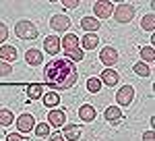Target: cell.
Returning <instances> with one entry per match:
<instances>
[{"mask_svg":"<svg viewBox=\"0 0 155 141\" xmlns=\"http://www.w3.org/2000/svg\"><path fill=\"white\" fill-rule=\"evenodd\" d=\"M81 29H85L87 33H95L97 29H99V21H97L95 17H83L81 19Z\"/></svg>","mask_w":155,"mask_h":141,"instance_id":"e0dca14e","label":"cell"},{"mask_svg":"<svg viewBox=\"0 0 155 141\" xmlns=\"http://www.w3.org/2000/svg\"><path fill=\"white\" fill-rule=\"evenodd\" d=\"M33 133L37 137H50V125L48 122H39V125L33 127Z\"/></svg>","mask_w":155,"mask_h":141,"instance_id":"484cf974","label":"cell"},{"mask_svg":"<svg viewBox=\"0 0 155 141\" xmlns=\"http://www.w3.org/2000/svg\"><path fill=\"white\" fill-rule=\"evenodd\" d=\"M6 141H25V137L21 135V133H8Z\"/></svg>","mask_w":155,"mask_h":141,"instance_id":"4dcf8cb0","label":"cell"},{"mask_svg":"<svg viewBox=\"0 0 155 141\" xmlns=\"http://www.w3.org/2000/svg\"><path fill=\"white\" fill-rule=\"evenodd\" d=\"M132 70H134L139 77H149V75H151V69H149V64H145V62H137V64L132 67Z\"/></svg>","mask_w":155,"mask_h":141,"instance_id":"d4e9b609","label":"cell"},{"mask_svg":"<svg viewBox=\"0 0 155 141\" xmlns=\"http://www.w3.org/2000/svg\"><path fill=\"white\" fill-rule=\"evenodd\" d=\"M0 60L4 62H15L17 60V48L15 46H0Z\"/></svg>","mask_w":155,"mask_h":141,"instance_id":"2e32d148","label":"cell"},{"mask_svg":"<svg viewBox=\"0 0 155 141\" xmlns=\"http://www.w3.org/2000/svg\"><path fill=\"white\" fill-rule=\"evenodd\" d=\"M44 50L48 52V54H58L60 52V37L58 35H48L46 40H44Z\"/></svg>","mask_w":155,"mask_h":141,"instance_id":"30bf717a","label":"cell"},{"mask_svg":"<svg viewBox=\"0 0 155 141\" xmlns=\"http://www.w3.org/2000/svg\"><path fill=\"white\" fill-rule=\"evenodd\" d=\"M79 116H81V120H85V122H91V120H95L97 112L91 104H85V106H81V110H79Z\"/></svg>","mask_w":155,"mask_h":141,"instance_id":"d6986e66","label":"cell"},{"mask_svg":"<svg viewBox=\"0 0 155 141\" xmlns=\"http://www.w3.org/2000/svg\"><path fill=\"white\" fill-rule=\"evenodd\" d=\"M33 127H35V118H33V114H27V112H25V114H21V116L17 118V129H19L21 135L33 131Z\"/></svg>","mask_w":155,"mask_h":141,"instance_id":"ba28073f","label":"cell"},{"mask_svg":"<svg viewBox=\"0 0 155 141\" xmlns=\"http://www.w3.org/2000/svg\"><path fill=\"white\" fill-rule=\"evenodd\" d=\"M104 116H106L107 122H120L122 120V110H120L118 106H110V108H106V112H104Z\"/></svg>","mask_w":155,"mask_h":141,"instance_id":"ac0fdd59","label":"cell"},{"mask_svg":"<svg viewBox=\"0 0 155 141\" xmlns=\"http://www.w3.org/2000/svg\"><path fill=\"white\" fill-rule=\"evenodd\" d=\"M41 98H44V104L48 106V108H54V106L60 104V95L56 94V91H46Z\"/></svg>","mask_w":155,"mask_h":141,"instance_id":"44dd1931","label":"cell"},{"mask_svg":"<svg viewBox=\"0 0 155 141\" xmlns=\"http://www.w3.org/2000/svg\"><path fill=\"white\" fill-rule=\"evenodd\" d=\"M6 37H8V29H6V25H4V23H0V44L6 42Z\"/></svg>","mask_w":155,"mask_h":141,"instance_id":"f546056e","label":"cell"},{"mask_svg":"<svg viewBox=\"0 0 155 141\" xmlns=\"http://www.w3.org/2000/svg\"><path fill=\"white\" fill-rule=\"evenodd\" d=\"M62 6H66V9H77V6H81V0H62Z\"/></svg>","mask_w":155,"mask_h":141,"instance_id":"f1b7e54d","label":"cell"},{"mask_svg":"<svg viewBox=\"0 0 155 141\" xmlns=\"http://www.w3.org/2000/svg\"><path fill=\"white\" fill-rule=\"evenodd\" d=\"M79 79L77 73V64L68 58H54L50 60L44 69V83L50 85L54 91L56 89H71L74 87V83Z\"/></svg>","mask_w":155,"mask_h":141,"instance_id":"6da1fadb","label":"cell"},{"mask_svg":"<svg viewBox=\"0 0 155 141\" xmlns=\"http://www.w3.org/2000/svg\"><path fill=\"white\" fill-rule=\"evenodd\" d=\"M60 135H62L64 139H68V141H77L79 137H81V129H79L77 125H64Z\"/></svg>","mask_w":155,"mask_h":141,"instance_id":"4fadbf2b","label":"cell"},{"mask_svg":"<svg viewBox=\"0 0 155 141\" xmlns=\"http://www.w3.org/2000/svg\"><path fill=\"white\" fill-rule=\"evenodd\" d=\"M11 73H12V64L4 62V60H0V77H8Z\"/></svg>","mask_w":155,"mask_h":141,"instance_id":"83f0119b","label":"cell"},{"mask_svg":"<svg viewBox=\"0 0 155 141\" xmlns=\"http://www.w3.org/2000/svg\"><path fill=\"white\" fill-rule=\"evenodd\" d=\"M93 12H95V19H110V15L114 12V4L107 2V0H97L93 4Z\"/></svg>","mask_w":155,"mask_h":141,"instance_id":"277c9868","label":"cell"},{"mask_svg":"<svg viewBox=\"0 0 155 141\" xmlns=\"http://www.w3.org/2000/svg\"><path fill=\"white\" fill-rule=\"evenodd\" d=\"M118 79H120V75H118L114 69H106L104 73H101V77H99V81L106 83V85H110V87L118 85Z\"/></svg>","mask_w":155,"mask_h":141,"instance_id":"5bb4252c","label":"cell"},{"mask_svg":"<svg viewBox=\"0 0 155 141\" xmlns=\"http://www.w3.org/2000/svg\"><path fill=\"white\" fill-rule=\"evenodd\" d=\"M12 122H15V114H12L8 108H2L0 110V125L2 127H11Z\"/></svg>","mask_w":155,"mask_h":141,"instance_id":"603a6c76","label":"cell"},{"mask_svg":"<svg viewBox=\"0 0 155 141\" xmlns=\"http://www.w3.org/2000/svg\"><path fill=\"white\" fill-rule=\"evenodd\" d=\"M112 17H114L118 23H128V21H132V17H134V6H132V4H126V2L116 4Z\"/></svg>","mask_w":155,"mask_h":141,"instance_id":"3957f363","label":"cell"},{"mask_svg":"<svg viewBox=\"0 0 155 141\" xmlns=\"http://www.w3.org/2000/svg\"><path fill=\"white\" fill-rule=\"evenodd\" d=\"M143 141H155L153 129H149V131H145V133H143Z\"/></svg>","mask_w":155,"mask_h":141,"instance_id":"1f68e13d","label":"cell"},{"mask_svg":"<svg viewBox=\"0 0 155 141\" xmlns=\"http://www.w3.org/2000/svg\"><path fill=\"white\" fill-rule=\"evenodd\" d=\"M141 29L149 31V33L155 29V15H153V12H147V15L143 17V21H141Z\"/></svg>","mask_w":155,"mask_h":141,"instance_id":"7402d4cb","label":"cell"},{"mask_svg":"<svg viewBox=\"0 0 155 141\" xmlns=\"http://www.w3.org/2000/svg\"><path fill=\"white\" fill-rule=\"evenodd\" d=\"M79 44H83L81 46V50H95L97 46H99V37H97V33H85L83 40H79Z\"/></svg>","mask_w":155,"mask_h":141,"instance_id":"7c38bea8","label":"cell"},{"mask_svg":"<svg viewBox=\"0 0 155 141\" xmlns=\"http://www.w3.org/2000/svg\"><path fill=\"white\" fill-rule=\"evenodd\" d=\"M132 100H134V89H132L130 85H122L118 89V94H116L118 106H130Z\"/></svg>","mask_w":155,"mask_h":141,"instance_id":"52a82bcc","label":"cell"},{"mask_svg":"<svg viewBox=\"0 0 155 141\" xmlns=\"http://www.w3.org/2000/svg\"><path fill=\"white\" fill-rule=\"evenodd\" d=\"M48 125L54 129H60L66 125V112L64 110H50L48 112Z\"/></svg>","mask_w":155,"mask_h":141,"instance_id":"9c48e42d","label":"cell"},{"mask_svg":"<svg viewBox=\"0 0 155 141\" xmlns=\"http://www.w3.org/2000/svg\"><path fill=\"white\" fill-rule=\"evenodd\" d=\"M60 48L66 52V50H74V48H79V37L77 33H66L62 37V42H60Z\"/></svg>","mask_w":155,"mask_h":141,"instance_id":"9a60e30c","label":"cell"},{"mask_svg":"<svg viewBox=\"0 0 155 141\" xmlns=\"http://www.w3.org/2000/svg\"><path fill=\"white\" fill-rule=\"evenodd\" d=\"M48 141H64V137H62L60 133H52V135H50V139H48Z\"/></svg>","mask_w":155,"mask_h":141,"instance_id":"d6a6232c","label":"cell"},{"mask_svg":"<svg viewBox=\"0 0 155 141\" xmlns=\"http://www.w3.org/2000/svg\"><path fill=\"white\" fill-rule=\"evenodd\" d=\"M15 33L21 40H35L37 35H39V31H37V27L31 21H19V23L15 25Z\"/></svg>","mask_w":155,"mask_h":141,"instance_id":"7a4b0ae2","label":"cell"},{"mask_svg":"<svg viewBox=\"0 0 155 141\" xmlns=\"http://www.w3.org/2000/svg\"><path fill=\"white\" fill-rule=\"evenodd\" d=\"M99 60H101V64H106V69H112V67L118 62V52H116V48L106 46L99 52Z\"/></svg>","mask_w":155,"mask_h":141,"instance_id":"8992f818","label":"cell"},{"mask_svg":"<svg viewBox=\"0 0 155 141\" xmlns=\"http://www.w3.org/2000/svg\"><path fill=\"white\" fill-rule=\"evenodd\" d=\"M87 89H89L91 94H97V91L101 89V81H99V79H95V77L87 79Z\"/></svg>","mask_w":155,"mask_h":141,"instance_id":"4316f807","label":"cell"},{"mask_svg":"<svg viewBox=\"0 0 155 141\" xmlns=\"http://www.w3.org/2000/svg\"><path fill=\"white\" fill-rule=\"evenodd\" d=\"M25 62H27V64H31V67L41 64V62H44V54H41V50H37V48L27 50V52H25Z\"/></svg>","mask_w":155,"mask_h":141,"instance_id":"8fae6325","label":"cell"},{"mask_svg":"<svg viewBox=\"0 0 155 141\" xmlns=\"http://www.w3.org/2000/svg\"><path fill=\"white\" fill-rule=\"evenodd\" d=\"M27 95H29V100H39L44 95V85H39V83L27 85Z\"/></svg>","mask_w":155,"mask_h":141,"instance_id":"ffe728a7","label":"cell"},{"mask_svg":"<svg viewBox=\"0 0 155 141\" xmlns=\"http://www.w3.org/2000/svg\"><path fill=\"white\" fill-rule=\"evenodd\" d=\"M50 29L56 31V33H62V31L71 29V19H68L66 15H54V17L50 19Z\"/></svg>","mask_w":155,"mask_h":141,"instance_id":"5b68a950","label":"cell"},{"mask_svg":"<svg viewBox=\"0 0 155 141\" xmlns=\"http://www.w3.org/2000/svg\"><path fill=\"white\" fill-rule=\"evenodd\" d=\"M141 58L145 60V64H147V62H153V60H155L153 46H143V48H141Z\"/></svg>","mask_w":155,"mask_h":141,"instance_id":"cb8c5ba5","label":"cell"}]
</instances>
